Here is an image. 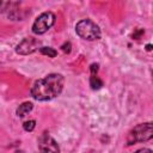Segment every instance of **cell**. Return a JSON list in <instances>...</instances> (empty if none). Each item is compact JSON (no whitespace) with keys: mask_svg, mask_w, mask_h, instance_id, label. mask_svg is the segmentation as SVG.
<instances>
[{"mask_svg":"<svg viewBox=\"0 0 153 153\" xmlns=\"http://www.w3.org/2000/svg\"><path fill=\"white\" fill-rule=\"evenodd\" d=\"M63 84L65 80L61 74H48L47 76L35 81L30 91L31 97L36 100H50L62 92Z\"/></svg>","mask_w":153,"mask_h":153,"instance_id":"obj_1","label":"cell"},{"mask_svg":"<svg viewBox=\"0 0 153 153\" xmlns=\"http://www.w3.org/2000/svg\"><path fill=\"white\" fill-rule=\"evenodd\" d=\"M153 136V124L151 122L141 123L134 127L128 136H127V145H134L137 142H145L151 140Z\"/></svg>","mask_w":153,"mask_h":153,"instance_id":"obj_2","label":"cell"},{"mask_svg":"<svg viewBox=\"0 0 153 153\" xmlns=\"http://www.w3.org/2000/svg\"><path fill=\"white\" fill-rule=\"evenodd\" d=\"M76 35L86 41H96L100 38V29L99 26L90 19H82L75 25Z\"/></svg>","mask_w":153,"mask_h":153,"instance_id":"obj_3","label":"cell"},{"mask_svg":"<svg viewBox=\"0 0 153 153\" xmlns=\"http://www.w3.org/2000/svg\"><path fill=\"white\" fill-rule=\"evenodd\" d=\"M55 23V14L53 12H43L39 14L32 24V32L36 35L45 33Z\"/></svg>","mask_w":153,"mask_h":153,"instance_id":"obj_4","label":"cell"},{"mask_svg":"<svg viewBox=\"0 0 153 153\" xmlns=\"http://www.w3.org/2000/svg\"><path fill=\"white\" fill-rule=\"evenodd\" d=\"M38 151L39 153H60V147L49 134L43 133L38 139Z\"/></svg>","mask_w":153,"mask_h":153,"instance_id":"obj_5","label":"cell"},{"mask_svg":"<svg viewBox=\"0 0 153 153\" xmlns=\"http://www.w3.org/2000/svg\"><path fill=\"white\" fill-rule=\"evenodd\" d=\"M41 42L33 37H27V38H24L16 48V51L18 54H22V55H27V54H31L33 53L35 50L38 49Z\"/></svg>","mask_w":153,"mask_h":153,"instance_id":"obj_6","label":"cell"},{"mask_svg":"<svg viewBox=\"0 0 153 153\" xmlns=\"http://www.w3.org/2000/svg\"><path fill=\"white\" fill-rule=\"evenodd\" d=\"M32 108H33L32 103H30V102H24L23 104H20V105L18 106V109H17V116H18V117H24L25 115H27V114L32 110Z\"/></svg>","mask_w":153,"mask_h":153,"instance_id":"obj_7","label":"cell"},{"mask_svg":"<svg viewBox=\"0 0 153 153\" xmlns=\"http://www.w3.org/2000/svg\"><path fill=\"white\" fill-rule=\"evenodd\" d=\"M90 85H91V87H92L93 90H98V88H100V87L103 86V81H102L97 75L92 74L91 78H90Z\"/></svg>","mask_w":153,"mask_h":153,"instance_id":"obj_8","label":"cell"},{"mask_svg":"<svg viewBox=\"0 0 153 153\" xmlns=\"http://www.w3.org/2000/svg\"><path fill=\"white\" fill-rule=\"evenodd\" d=\"M39 51L43 55H48V57H55L57 55V51L50 47H42V48H39Z\"/></svg>","mask_w":153,"mask_h":153,"instance_id":"obj_9","label":"cell"},{"mask_svg":"<svg viewBox=\"0 0 153 153\" xmlns=\"http://www.w3.org/2000/svg\"><path fill=\"white\" fill-rule=\"evenodd\" d=\"M36 127V122L33 120H30V121H26L23 123V128L25 131H32Z\"/></svg>","mask_w":153,"mask_h":153,"instance_id":"obj_10","label":"cell"},{"mask_svg":"<svg viewBox=\"0 0 153 153\" xmlns=\"http://www.w3.org/2000/svg\"><path fill=\"white\" fill-rule=\"evenodd\" d=\"M11 6V2L10 1H0V12H4L7 10V7Z\"/></svg>","mask_w":153,"mask_h":153,"instance_id":"obj_11","label":"cell"},{"mask_svg":"<svg viewBox=\"0 0 153 153\" xmlns=\"http://www.w3.org/2000/svg\"><path fill=\"white\" fill-rule=\"evenodd\" d=\"M62 50L65 51V53H71V43L69 42H67V43H65V44H62Z\"/></svg>","mask_w":153,"mask_h":153,"instance_id":"obj_12","label":"cell"},{"mask_svg":"<svg viewBox=\"0 0 153 153\" xmlns=\"http://www.w3.org/2000/svg\"><path fill=\"white\" fill-rule=\"evenodd\" d=\"M91 72H92V74H94L97 71H98V63H93V65H91Z\"/></svg>","mask_w":153,"mask_h":153,"instance_id":"obj_13","label":"cell"},{"mask_svg":"<svg viewBox=\"0 0 153 153\" xmlns=\"http://www.w3.org/2000/svg\"><path fill=\"white\" fill-rule=\"evenodd\" d=\"M134 153H152V151L149 148H141V149H139V151H136Z\"/></svg>","mask_w":153,"mask_h":153,"instance_id":"obj_14","label":"cell"},{"mask_svg":"<svg viewBox=\"0 0 153 153\" xmlns=\"http://www.w3.org/2000/svg\"><path fill=\"white\" fill-rule=\"evenodd\" d=\"M141 33H143V30H142V29H140V30H137V32H136V33H134V35H133V37L137 39V38L140 37V35H141Z\"/></svg>","mask_w":153,"mask_h":153,"instance_id":"obj_15","label":"cell"},{"mask_svg":"<svg viewBox=\"0 0 153 153\" xmlns=\"http://www.w3.org/2000/svg\"><path fill=\"white\" fill-rule=\"evenodd\" d=\"M146 50H147V51H151V50H152V44L148 43V44L146 45Z\"/></svg>","mask_w":153,"mask_h":153,"instance_id":"obj_16","label":"cell"}]
</instances>
